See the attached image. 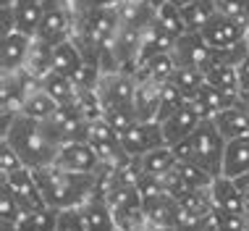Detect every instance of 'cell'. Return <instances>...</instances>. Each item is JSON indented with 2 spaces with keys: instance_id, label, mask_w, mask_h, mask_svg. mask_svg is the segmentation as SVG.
Listing matches in <instances>:
<instances>
[{
  "instance_id": "1",
  "label": "cell",
  "mask_w": 249,
  "mask_h": 231,
  "mask_svg": "<svg viewBox=\"0 0 249 231\" xmlns=\"http://www.w3.org/2000/svg\"><path fill=\"white\" fill-rule=\"evenodd\" d=\"M3 139L18 153L21 163L32 171L53 166L58 158V150L63 147V139H60L53 121L29 118L24 113H18L11 121V126L3 132Z\"/></svg>"
},
{
  "instance_id": "2",
  "label": "cell",
  "mask_w": 249,
  "mask_h": 231,
  "mask_svg": "<svg viewBox=\"0 0 249 231\" xmlns=\"http://www.w3.org/2000/svg\"><path fill=\"white\" fill-rule=\"evenodd\" d=\"M35 179L39 192H42L45 205L53 210L79 208L95 194V173L66 171L55 163L45 168H35Z\"/></svg>"
},
{
  "instance_id": "3",
  "label": "cell",
  "mask_w": 249,
  "mask_h": 231,
  "mask_svg": "<svg viewBox=\"0 0 249 231\" xmlns=\"http://www.w3.org/2000/svg\"><path fill=\"white\" fill-rule=\"evenodd\" d=\"M223 150H226V139L218 132V126L213 124V118H205L192 137L173 145V153H176L178 160L197 163L213 176L223 173Z\"/></svg>"
},
{
  "instance_id": "4",
  "label": "cell",
  "mask_w": 249,
  "mask_h": 231,
  "mask_svg": "<svg viewBox=\"0 0 249 231\" xmlns=\"http://www.w3.org/2000/svg\"><path fill=\"white\" fill-rule=\"evenodd\" d=\"M134 95H137V77L129 71H110L100 77L97 84V97L105 111L113 108H131Z\"/></svg>"
},
{
  "instance_id": "5",
  "label": "cell",
  "mask_w": 249,
  "mask_h": 231,
  "mask_svg": "<svg viewBox=\"0 0 249 231\" xmlns=\"http://www.w3.org/2000/svg\"><path fill=\"white\" fill-rule=\"evenodd\" d=\"M165 134L160 121H137L126 134H121V147H124L126 158H142V155L165 147Z\"/></svg>"
},
{
  "instance_id": "6",
  "label": "cell",
  "mask_w": 249,
  "mask_h": 231,
  "mask_svg": "<svg viewBox=\"0 0 249 231\" xmlns=\"http://www.w3.org/2000/svg\"><path fill=\"white\" fill-rule=\"evenodd\" d=\"M205 121V116H202L199 105L194 103V100H186L181 108H176L171 116H168L165 121H160L163 124V134H165V142L168 145H178L181 139L192 137L194 132H197V126Z\"/></svg>"
},
{
  "instance_id": "7",
  "label": "cell",
  "mask_w": 249,
  "mask_h": 231,
  "mask_svg": "<svg viewBox=\"0 0 249 231\" xmlns=\"http://www.w3.org/2000/svg\"><path fill=\"white\" fill-rule=\"evenodd\" d=\"M73 29H76V13H73L71 5H60V8L45 11L42 24H39L35 37L55 47L60 42H66V39H71Z\"/></svg>"
},
{
  "instance_id": "8",
  "label": "cell",
  "mask_w": 249,
  "mask_h": 231,
  "mask_svg": "<svg viewBox=\"0 0 249 231\" xmlns=\"http://www.w3.org/2000/svg\"><path fill=\"white\" fill-rule=\"evenodd\" d=\"M199 35L205 37V42L213 47V50H226V47L241 42V39H247V26L233 21L231 16H226V13H215V16L207 21L205 26L199 29Z\"/></svg>"
},
{
  "instance_id": "9",
  "label": "cell",
  "mask_w": 249,
  "mask_h": 231,
  "mask_svg": "<svg viewBox=\"0 0 249 231\" xmlns=\"http://www.w3.org/2000/svg\"><path fill=\"white\" fill-rule=\"evenodd\" d=\"M173 58L178 60V66H194L199 71H207L215 60V50L205 42L199 32H186L176 39Z\"/></svg>"
},
{
  "instance_id": "10",
  "label": "cell",
  "mask_w": 249,
  "mask_h": 231,
  "mask_svg": "<svg viewBox=\"0 0 249 231\" xmlns=\"http://www.w3.org/2000/svg\"><path fill=\"white\" fill-rule=\"evenodd\" d=\"M100 155L95 153V147L87 139L82 142H66L58 150L55 166L66 168V171H76V173H95L100 168Z\"/></svg>"
},
{
  "instance_id": "11",
  "label": "cell",
  "mask_w": 249,
  "mask_h": 231,
  "mask_svg": "<svg viewBox=\"0 0 249 231\" xmlns=\"http://www.w3.org/2000/svg\"><path fill=\"white\" fill-rule=\"evenodd\" d=\"M3 184H8L11 194L16 197V202L24 210H35V208L45 205L42 192H39V187H37V179H35V171H32V168H18L16 173L3 176Z\"/></svg>"
},
{
  "instance_id": "12",
  "label": "cell",
  "mask_w": 249,
  "mask_h": 231,
  "mask_svg": "<svg viewBox=\"0 0 249 231\" xmlns=\"http://www.w3.org/2000/svg\"><path fill=\"white\" fill-rule=\"evenodd\" d=\"M32 39L35 37L21 35V32L3 35V42H0V63H3V74L24 71L26 56H29V50H32Z\"/></svg>"
},
{
  "instance_id": "13",
  "label": "cell",
  "mask_w": 249,
  "mask_h": 231,
  "mask_svg": "<svg viewBox=\"0 0 249 231\" xmlns=\"http://www.w3.org/2000/svg\"><path fill=\"white\" fill-rule=\"evenodd\" d=\"M213 202L215 208L228 210V213H244L247 215V197L239 189L236 179H228V176H215L213 187H210Z\"/></svg>"
},
{
  "instance_id": "14",
  "label": "cell",
  "mask_w": 249,
  "mask_h": 231,
  "mask_svg": "<svg viewBox=\"0 0 249 231\" xmlns=\"http://www.w3.org/2000/svg\"><path fill=\"white\" fill-rule=\"evenodd\" d=\"M213 124L218 126V132L223 134V139L244 137V134H249V111L241 105V100H239V103L223 108L220 113H215Z\"/></svg>"
},
{
  "instance_id": "15",
  "label": "cell",
  "mask_w": 249,
  "mask_h": 231,
  "mask_svg": "<svg viewBox=\"0 0 249 231\" xmlns=\"http://www.w3.org/2000/svg\"><path fill=\"white\" fill-rule=\"evenodd\" d=\"M249 173V134L236 139H226L223 150V173L228 179H239V176Z\"/></svg>"
},
{
  "instance_id": "16",
  "label": "cell",
  "mask_w": 249,
  "mask_h": 231,
  "mask_svg": "<svg viewBox=\"0 0 249 231\" xmlns=\"http://www.w3.org/2000/svg\"><path fill=\"white\" fill-rule=\"evenodd\" d=\"M82 210V218L87 223L89 231H116L118 223H116V215H113V208L107 205V200L103 197H95L92 194L87 202L79 205Z\"/></svg>"
},
{
  "instance_id": "17",
  "label": "cell",
  "mask_w": 249,
  "mask_h": 231,
  "mask_svg": "<svg viewBox=\"0 0 249 231\" xmlns=\"http://www.w3.org/2000/svg\"><path fill=\"white\" fill-rule=\"evenodd\" d=\"M139 66H142V69H137V74H134L137 79H150L155 84H165V81H171V77L176 74L178 60L173 58V53H155V56L142 60Z\"/></svg>"
},
{
  "instance_id": "18",
  "label": "cell",
  "mask_w": 249,
  "mask_h": 231,
  "mask_svg": "<svg viewBox=\"0 0 249 231\" xmlns=\"http://www.w3.org/2000/svg\"><path fill=\"white\" fill-rule=\"evenodd\" d=\"M134 113L139 121H158L160 108V84L150 79H137V95H134Z\"/></svg>"
},
{
  "instance_id": "19",
  "label": "cell",
  "mask_w": 249,
  "mask_h": 231,
  "mask_svg": "<svg viewBox=\"0 0 249 231\" xmlns=\"http://www.w3.org/2000/svg\"><path fill=\"white\" fill-rule=\"evenodd\" d=\"M82 63H84V56H82V50H79V45L73 42V39H66V42L53 47L50 71L63 74V77H73Z\"/></svg>"
},
{
  "instance_id": "20",
  "label": "cell",
  "mask_w": 249,
  "mask_h": 231,
  "mask_svg": "<svg viewBox=\"0 0 249 231\" xmlns=\"http://www.w3.org/2000/svg\"><path fill=\"white\" fill-rule=\"evenodd\" d=\"M134 160H137L139 168H142V173L158 176V179H163L168 171H173V168H176V163H178V158H176V153H173L171 145L158 147V150L147 153V155H142V158H134Z\"/></svg>"
},
{
  "instance_id": "21",
  "label": "cell",
  "mask_w": 249,
  "mask_h": 231,
  "mask_svg": "<svg viewBox=\"0 0 249 231\" xmlns=\"http://www.w3.org/2000/svg\"><path fill=\"white\" fill-rule=\"evenodd\" d=\"M39 84H42V90L48 92L58 105H73L79 100V90H76V84H73L71 77L50 71V74H45V77L39 79Z\"/></svg>"
},
{
  "instance_id": "22",
  "label": "cell",
  "mask_w": 249,
  "mask_h": 231,
  "mask_svg": "<svg viewBox=\"0 0 249 231\" xmlns=\"http://www.w3.org/2000/svg\"><path fill=\"white\" fill-rule=\"evenodd\" d=\"M205 81L213 87H218L220 92H226L228 97H241V84H239V71L236 66H228V63H215L205 71Z\"/></svg>"
},
{
  "instance_id": "23",
  "label": "cell",
  "mask_w": 249,
  "mask_h": 231,
  "mask_svg": "<svg viewBox=\"0 0 249 231\" xmlns=\"http://www.w3.org/2000/svg\"><path fill=\"white\" fill-rule=\"evenodd\" d=\"M45 11L37 5V0H16L13 3V21H16V32L35 37L39 24H42Z\"/></svg>"
},
{
  "instance_id": "24",
  "label": "cell",
  "mask_w": 249,
  "mask_h": 231,
  "mask_svg": "<svg viewBox=\"0 0 249 231\" xmlns=\"http://www.w3.org/2000/svg\"><path fill=\"white\" fill-rule=\"evenodd\" d=\"M58 111V103L50 97L48 92L42 90V84H39V79L32 84L29 95H26V103H24V116H29V118H39V121H48L53 118V113Z\"/></svg>"
},
{
  "instance_id": "25",
  "label": "cell",
  "mask_w": 249,
  "mask_h": 231,
  "mask_svg": "<svg viewBox=\"0 0 249 231\" xmlns=\"http://www.w3.org/2000/svg\"><path fill=\"white\" fill-rule=\"evenodd\" d=\"M241 97H228L226 92H220L218 87H213V84H202V90H199V95L194 97V103L199 105V111H202V116L205 118H213L215 113H220L223 108H228V105H233V103H239Z\"/></svg>"
},
{
  "instance_id": "26",
  "label": "cell",
  "mask_w": 249,
  "mask_h": 231,
  "mask_svg": "<svg viewBox=\"0 0 249 231\" xmlns=\"http://www.w3.org/2000/svg\"><path fill=\"white\" fill-rule=\"evenodd\" d=\"M50 60H53V45L42 42V39H32V50L26 56L24 71L35 79H42L45 74H50Z\"/></svg>"
},
{
  "instance_id": "27",
  "label": "cell",
  "mask_w": 249,
  "mask_h": 231,
  "mask_svg": "<svg viewBox=\"0 0 249 231\" xmlns=\"http://www.w3.org/2000/svg\"><path fill=\"white\" fill-rule=\"evenodd\" d=\"M215 13H218V3L215 0H194L192 5L181 8V19H184L186 32H199Z\"/></svg>"
},
{
  "instance_id": "28",
  "label": "cell",
  "mask_w": 249,
  "mask_h": 231,
  "mask_svg": "<svg viewBox=\"0 0 249 231\" xmlns=\"http://www.w3.org/2000/svg\"><path fill=\"white\" fill-rule=\"evenodd\" d=\"M137 194H139V202H142L144 213H150L155 205H160V202L168 197L165 187H163V179H158V176H147V173L139 176Z\"/></svg>"
},
{
  "instance_id": "29",
  "label": "cell",
  "mask_w": 249,
  "mask_h": 231,
  "mask_svg": "<svg viewBox=\"0 0 249 231\" xmlns=\"http://www.w3.org/2000/svg\"><path fill=\"white\" fill-rule=\"evenodd\" d=\"M171 81L178 87V92L184 95L186 100H194L205 84V71L194 69V66H178L176 74L171 77Z\"/></svg>"
},
{
  "instance_id": "30",
  "label": "cell",
  "mask_w": 249,
  "mask_h": 231,
  "mask_svg": "<svg viewBox=\"0 0 249 231\" xmlns=\"http://www.w3.org/2000/svg\"><path fill=\"white\" fill-rule=\"evenodd\" d=\"M155 24H158V29H163L165 35L171 37H181L186 35V26H184V19H181V8H176L173 3H165L163 8L155 13Z\"/></svg>"
},
{
  "instance_id": "31",
  "label": "cell",
  "mask_w": 249,
  "mask_h": 231,
  "mask_svg": "<svg viewBox=\"0 0 249 231\" xmlns=\"http://www.w3.org/2000/svg\"><path fill=\"white\" fill-rule=\"evenodd\" d=\"M186 103V97L178 92V87L173 81H165L160 84V108H158V121H165L176 108H181Z\"/></svg>"
},
{
  "instance_id": "32",
  "label": "cell",
  "mask_w": 249,
  "mask_h": 231,
  "mask_svg": "<svg viewBox=\"0 0 249 231\" xmlns=\"http://www.w3.org/2000/svg\"><path fill=\"white\" fill-rule=\"evenodd\" d=\"M176 168H178V173L184 176V179L189 181L194 189H210V187H213V181H215V176H213L210 171H205L202 166H197V163L178 160V163H176Z\"/></svg>"
},
{
  "instance_id": "33",
  "label": "cell",
  "mask_w": 249,
  "mask_h": 231,
  "mask_svg": "<svg viewBox=\"0 0 249 231\" xmlns=\"http://www.w3.org/2000/svg\"><path fill=\"white\" fill-rule=\"evenodd\" d=\"M21 210L24 208L18 205L16 197L11 194L8 184H3V187H0V223H3V226H16Z\"/></svg>"
},
{
  "instance_id": "34",
  "label": "cell",
  "mask_w": 249,
  "mask_h": 231,
  "mask_svg": "<svg viewBox=\"0 0 249 231\" xmlns=\"http://www.w3.org/2000/svg\"><path fill=\"white\" fill-rule=\"evenodd\" d=\"M103 118L110 124L113 129H116V134L121 137V134H126L129 129L137 124V113H134V108H113V111H105Z\"/></svg>"
},
{
  "instance_id": "35",
  "label": "cell",
  "mask_w": 249,
  "mask_h": 231,
  "mask_svg": "<svg viewBox=\"0 0 249 231\" xmlns=\"http://www.w3.org/2000/svg\"><path fill=\"white\" fill-rule=\"evenodd\" d=\"M213 215L220 231H249V215L244 213H228V210L215 208Z\"/></svg>"
},
{
  "instance_id": "36",
  "label": "cell",
  "mask_w": 249,
  "mask_h": 231,
  "mask_svg": "<svg viewBox=\"0 0 249 231\" xmlns=\"http://www.w3.org/2000/svg\"><path fill=\"white\" fill-rule=\"evenodd\" d=\"M218 3V11L231 16L233 21L244 24L249 29V0H215Z\"/></svg>"
},
{
  "instance_id": "37",
  "label": "cell",
  "mask_w": 249,
  "mask_h": 231,
  "mask_svg": "<svg viewBox=\"0 0 249 231\" xmlns=\"http://www.w3.org/2000/svg\"><path fill=\"white\" fill-rule=\"evenodd\" d=\"M55 231H89V229H87V223L82 218V210L79 208H66V210H58Z\"/></svg>"
},
{
  "instance_id": "38",
  "label": "cell",
  "mask_w": 249,
  "mask_h": 231,
  "mask_svg": "<svg viewBox=\"0 0 249 231\" xmlns=\"http://www.w3.org/2000/svg\"><path fill=\"white\" fill-rule=\"evenodd\" d=\"M163 187H165V192L171 194L173 200H181L184 194L194 192V187L178 173V168H173V171H168V173L163 176Z\"/></svg>"
},
{
  "instance_id": "39",
  "label": "cell",
  "mask_w": 249,
  "mask_h": 231,
  "mask_svg": "<svg viewBox=\"0 0 249 231\" xmlns=\"http://www.w3.org/2000/svg\"><path fill=\"white\" fill-rule=\"evenodd\" d=\"M0 168H3V176H11V173H16L18 168H26L21 163V158H18V153L13 150L5 139H0Z\"/></svg>"
},
{
  "instance_id": "40",
  "label": "cell",
  "mask_w": 249,
  "mask_h": 231,
  "mask_svg": "<svg viewBox=\"0 0 249 231\" xmlns=\"http://www.w3.org/2000/svg\"><path fill=\"white\" fill-rule=\"evenodd\" d=\"M73 13H89V11H100V8H113L118 5V0H69Z\"/></svg>"
},
{
  "instance_id": "41",
  "label": "cell",
  "mask_w": 249,
  "mask_h": 231,
  "mask_svg": "<svg viewBox=\"0 0 249 231\" xmlns=\"http://www.w3.org/2000/svg\"><path fill=\"white\" fill-rule=\"evenodd\" d=\"M236 71H239V84H241V95L249 92V56L241 60V63L236 66Z\"/></svg>"
},
{
  "instance_id": "42",
  "label": "cell",
  "mask_w": 249,
  "mask_h": 231,
  "mask_svg": "<svg viewBox=\"0 0 249 231\" xmlns=\"http://www.w3.org/2000/svg\"><path fill=\"white\" fill-rule=\"evenodd\" d=\"M37 5L42 11H53V8H60V5H71L69 0H37Z\"/></svg>"
},
{
  "instance_id": "43",
  "label": "cell",
  "mask_w": 249,
  "mask_h": 231,
  "mask_svg": "<svg viewBox=\"0 0 249 231\" xmlns=\"http://www.w3.org/2000/svg\"><path fill=\"white\" fill-rule=\"evenodd\" d=\"M199 231H220V229H218V223H215V215H213V213L199 223Z\"/></svg>"
},
{
  "instance_id": "44",
  "label": "cell",
  "mask_w": 249,
  "mask_h": 231,
  "mask_svg": "<svg viewBox=\"0 0 249 231\" xmlns=\"http://www.w3.org/2000/svg\"><path fill=\"white\" fill-rule=\"evenodd\" d=\"M142 3H147L152 11H160V8H163V5L168 3V0H142Z\"/></svg>"
},
{
  "instance_id": "45",
  "label": "cell",
  "mask_w": 249,
  "mask_h": 231,
  "mask_svg": "<svg viewBox=\"0 0 249 231\" xmlns=\"http://www.w3.org/2000/svg\"><path fill=\"white\" fill-rule=\"evenodd\" d=\"M168 3H173L176 8H186V5H192L194 0H168Z\"/></svg>"
},
{
  "instance_id": "46",
  "label": "cell",
  "mask_w": 249,
  "mask_h": 231,
  "mask_svg": "<svg viewBox=\"0 0 249 231\" xmlns=\"http://www.w3.org/2000/svg\"><path fill=\"white\" fill-rule=\"evenodd\" d=\"M247 42H249V29H247Z\"/></svg>"
},
{
  "instance_id": "47",
  "label": "cell",
  "mask_w": 249,
  "mask_h": 231,
  "mask_svg": "<svg viewBox=\"0 0 249 231\" xmlns=\"http://www.w3.org/2000/svg\"><path fill=\"white\" fill-rule=\"evenodd\" d=\"M116 231H121V229H116Z\"/></svg>"
}]
</instances>
